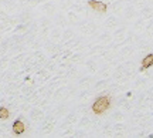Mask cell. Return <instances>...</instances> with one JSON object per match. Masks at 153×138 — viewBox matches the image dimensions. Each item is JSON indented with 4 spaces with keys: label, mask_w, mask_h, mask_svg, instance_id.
I'll return each mask as SVG.
<instances>
[{
    "label": "cell",
    "mask_w": 153,
    "mask_h": 138,
    "mask_svg": "<svg viewBox=\"0 0 153 138\" xmlns=\"http://www.w3.org/2000/svg\"><path fill=\"white\" fill-rule=\"evenodd\" d=\"M114 105L112 97L111 95H99L94 100L92 105H91V110L95 116H104L106 111L111 110V107Z\"/></svg>",
    "instance_id": "cell-1"
},
{
    "label": "cell",
    "mask_w": 153,
    "mask_h": 138,
    "mask_svg": "<svg viewBox=\"0 0 153 138\" xmlns=\"http://www.w3.org/2000/svg\"><path fill=\"white\" fill-rule=\"evenodd\" d=\"M87 3L94 11H97L99 14H105L108 11V4L102 0H88Z\"/></svg>",
    "instance_id": "cell-2"
},
{
    "label": "cell",
    "mask_w": 153,
    "mask_h": 138,
    "mask_svg": "<svg viewBox=\"0 0 153 138\" xmlns=\"http://www.w3.org/2000/svg\"><path fill=\"white\" fill-rule=\"evenodd\" d=\"M11 131H13V134H16V135L24 134V131H26V124H24V121L20 120V118L14 120L13 124H11Z\"/></svg>",
    "instance_id": "cell-3"
},
{
    "label": "cell",
    "mask_w": 153,
    "mask_h": 138,
    "mask_svg": "<svg viewBox=\"0 0 153 138\" xmlns=\"http://www.w3.org/2000/svg\"><path fill=\"white\" fill-rule=\"evenodd\" d=\"M152 67H153V53H148L140 61V70L145 71V70L152 68Z\"/></svg>",
    "instance_id": "cell-4"
},
{
    "label": "cell",
    "mask_w": 153,
    "mask_h": 138,
    "mask_svg": "<svg viewBox=\"0 0 153 138\" xmlns=\"http://www.w3.org/2000/svg\"><path fill=\"white\" fill-rule=\"evenodd\" d=\"M10 117V111L6 107H0V120H9Z\"/></svg>",
    "instance_id": "cell-5"
}]
</instances>
